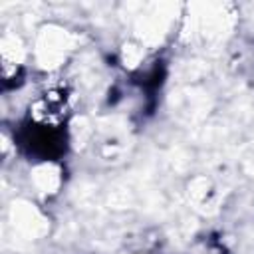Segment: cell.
Returning a JSON list of instances; mask_svg holds the SVG:
<instances>
[{
	"label": "cell",
	"mask_w": 254,
	"mask_h": 254,
	"mask_svg": "<svg viewBox=\"0 0 254 254\" xmlns=\"http://www.w3.org/2000/svg\"><path fill=\"white\" fill-rule=\"evenodd\" d=\"M64 101L50 93L42 101L40 111H32L28 119L22 121L14 139L18 147L34 159L54 161L65 153V129L62 125Z\"/></svg>",
	"instance_id": "obj_1"
}]
</instances>
